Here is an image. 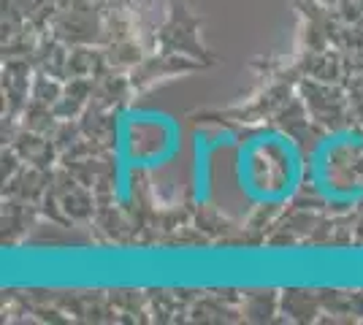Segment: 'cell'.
Here are the masks:
<instances>
[{"instance_id":"cell-1","label":"cell","mask_w":363,"mask_h":325,"mask_svg":"<svg viewBox=\"0 0 363 325\" xmlns=\"http://www.w3.org/2000/svg\"><path fill=\"white\" fill-rule=\"evenodd\" d=\"M301 179L296 144L279 133H257L239 147L236 182L242 195L257 206H277L293 198Z\"/></svg>"},{"instance_id":"cell-2","label":"cell","mask_w":363,"mask_h":325,"mask_svg":"<svg viewBox=\"0 0 363 325\" xmlns=\"http://www.w3.org/2000/svg\"><path fill=\"white\" fill-rule=\"evenodd\" d=\"M363 136L358 133H333L323 139L312 152L309 171L318 193L328 203H358L363 201V173L358 171L361 163Z\"/></svg>"},{"instance_id":"cell-3","label":"cell","mask_w":363,"mask_h":325,"mask_svg":"<svg viewBox=\"0 0 363 325\" xmlns=\"http://www.w3.org/2000/svg\"><path fill=\"white\" fill-rule=\"evenodd\" d=\"M193 193L198 203H206L212 195V144L203 133L196 136V157H193Z\"/></svg>"}]
</instances>
